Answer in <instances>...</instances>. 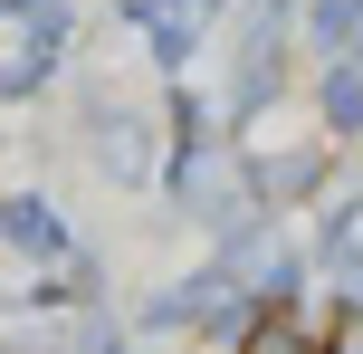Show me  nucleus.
<instances>
[{
  "mask_svg": "<svg viewBox=\"0 0 363 354\" xmlns=\"http://www.w3.org/2000/svg\"><path fill=\"white\" fill-rule=\"evenodd\" d=\"M335 336H345V306H277L268 326L249 336V354H335Z\"/></svg>",
  "mask_w": 363,
  "mask_h": 354,
  "instance_id": "obj_1",
  "label": "nucleus"
},
{
  "mask_svg": "<svg viewBox=\"0 0 363 354\" xmlns=\"http://www.w3.org/2000/svg\"><path fill=\"white\" fill-rule=\"evenodd\" d=\"M10 240H19V249H57L67 230H57V211H38V201H10Z\"/></svg>",
  "mask_w": 363,
  "mask_h": 354,
  "instance_id": "obj_2",
  "label": "nucleus"
}]
</instances>
